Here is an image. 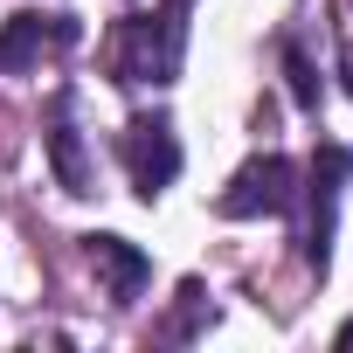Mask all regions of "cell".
Wrapping results in <instances>:
<instances>
[{"instance_id":"obj_4","label":"cell","mask_w":353,"mask_h":353,"mask_svg":"<svg viewBox=\"0 0 353 353\" xmlns=\"http://www.w3.org/2000/svg\"><path fill=\"white\" fill-rule=\"evenodd\" d=\"M353 181V152L346 145H319L312 173H305V188L298 201H312V229H305V270H332V229H339V194Z\"/></svg>"},{"instance_id":"obj_1","label":"cell","mask_w":353,"mask_h":353,"mask_svg":"<svg viewBox=\"0 0 353 353\" xmlns=\"http://www.w3.org/2000/svg\"><path fill=\"white\" fill-rule=\"evenodd\" d=\"M188 8H159V14H132L118 35V83H152L166 90L181 77V49H188Z\"/></svg>"},{"instance_id":"obj_8","label":"cell","mask_w":353,"mask_h":353,"mask_svg":"<svg viewBox=\"0 0 353 353\" xmlns=\"http://www.w3.org/2000/svg\"><path fill=\"white\" fill-rule=\"evenodd\" d=\"M208 325H215L208 284H201V277H188V284H181V298H173V312H166V325H159V339H201Z\"/></svg>"},{"instance_id":"obj_3","label":"cell","mask_w":353,"mask_h":353,"mask_svg":"<svg viewBox=\"0 0 353 353\" xmlns=\"http://www.w3.org/2000/svg\"><path fill=\"white\" fill-rule=\"evenodd\" d=\"M118 152H125V173H132V194L139 201H159L173 181H181V139H173V118L166 111H139L118 132Z\"/></svg>"},{"instance_id":"obj_6","label":"cell","mask_w":353,"mask_h":353,"mask_svg":"<svg viewBox=\"0 0 353 353\" xmlns=\"http://www.w3.org/2000/svg\"><path fill=\"white\" fill-rule=\"evenodd\" d=\"M42 145H49V166H56V188H63V194H90V152H83V132H77V118H70V90L49 97Z\"/></svg>"},{"instance_id":"obj_10","label":"cell","mask_w":353,"mask_h":353,"mask_svg":"<svg viewBox=\"0 0 353 353\" xmlns=\"http://www.w3.org/2000/svg\"><path fill=\"white\" fill-rule=\"evenodd\" d=\"M339 77H346V97H353V42L339 49Z\"/></svg>"},{"instance_id":"obj_5","label":"cell","mask_w":353,"mask_h":353,"mask_svg":"<svg viewBox=\"0 0 353 353\" xmlns=\"http://www.w3.org/2000/svg\"><path fill=\"white\" fill-rule=\"evenodd\" d=\"M70 49L77 42V21L70 14H14L8 28H0V77H21L42 63V49Z\"/></svg>"},{"instance_id":"obj_2","label":"cell","mask_w":353,"mask_h":353,"mask_svg":"<svg viewBox=\"0 0 353 353\" xmlns=\"http://www.w3.org/2000/svg\"><path fill=\"white\" fill-rule=\"evenodd\" d=\"M298 188H305V173L284 159V152H256L229 173V188H222V215L229 222H256V215H291L298 208Z\"/></svg>"},{"instance_id":"obj_11","label":"cell","mask_w":353,"mask_h":353,"mask_svg":"<svg viewBox=\"0 0 353 353\" xmlns=\"http://www.w3.org/2000/svg\"><path fill=\"white\" fill-rule=\"evenodd\" d=\"M339 346H353V319H346V325H339Z\"/></svg>"},{"instance_id":"obj_9","label":"cell","mask_w":353,"mask_h":353,"mask_svg":"<svg viewBox=\"0 0 353 353\" xmlns=\"http://www.w3.org/2000/svg\"><path fill=\"white\" fill-rule=\"evenodd\" d=\"M284 83H291V104H298V111H319L325 83H319V70H312V56H305L298 42H284Z\"/></svg>"},{"instance_id":"obj_7","label":"cell","mask_w":353,"mask_h":353,"mask_svg":"<svg viewBox=\"0 0 353 353\" xmlns=\"http://www.w3.org/2000/svg\"><path fill=\"white\" fill-rule=\"evenodd\" d=\"M83 256H90V270L104 277V291H111L118 305H132V298L145 291V277H152L145 250L125 243V236H83Z\"/></svg>"},{"instance_id":"obj_12","label":"cell","mask_w":353,"mask_h":353,"mask_svg":"<svg viewBox=\"0 0 353 353\" xmlns=\"http://www.w3.org/2000/svg\"><path fill=\"white\" fill-rule=\"evenodd\" d=\"M166 8H194V0H166Z\"/></svg>"}]
</instances>
